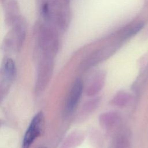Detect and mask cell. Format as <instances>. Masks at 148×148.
Listing matches in <instances>:
<instances>
[{
	"instance_id": "obj_1",
	"label": "cell",
	"mask_w": 148,
	"mask_h": 148,
	"mask_svg": "<svg viewBox=\"0 0 148 148\" xmlns=\"http://www.w3.org/2000/svg\"><path fill=\"white\" fill-rule=\"evenodd\" d=\"M43 123V114L42 112H39L33 117L24 135L22 148H30L35 139L40 134Z\"/></svg>"
},
{
	"instance_id": "obj_2",
	"label": "cell",
	"mask_w": 148,
	"mask_h": 148,
	"mask_svg": "<svg viewBox=\"0 0 148 148\" xmlns=\"http://www.w3.org/2000/svg\"><path fill=\"white\" fill-rule=\"evenodd\" d=\"M82 91V83L80 81H76L73 84L69 93V98L66 104L67 110H72L77 104Z\"/></svg>"
},
{
	"instance_id": "obj_3",
	"label": "cell",
	"mask_w": 148,
	"mask_h": 148,
	"mask_svg": "<svg viewBox=\"0 0 148 148\" xmlns=\"http://www.w3.org/2000/svg\"><path fill=\"white\" fill-rule=\"evenodd\" d=\"M5 72L7 76L9 78L12 77L15 71L14 63L12 59H8L5 63Z\"/></svg>"
},
{
	"instance_id": "obj_4",
	"label": "cell",
	"mask_w": 148,
	"mask_h": 148,
	"mask_svg": "<svg viewBox=\"0 0 148 148\" xmlns=\"http://www.w3.org/2000/svg\"><path fill=\"white\" fill-rule=\"evenodd\" d=\"M42 148H44V147H42Z\"/></svg>"
}]
</instances>
